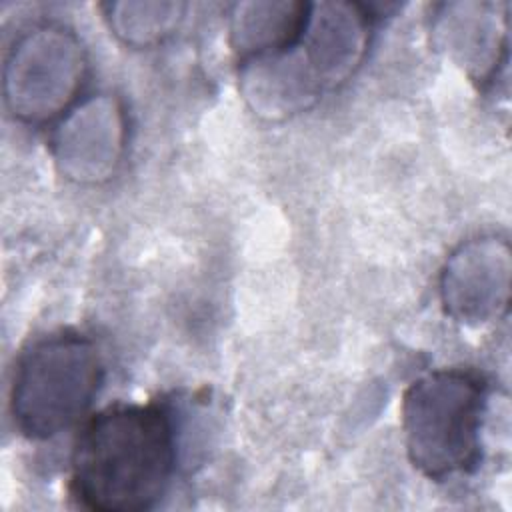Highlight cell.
I'll return each instance as SVG.
<instances>
[{"instance_id": "8", "label": "cell", "mask_w": 512, "mask_h": 512, "mask_svg": "<svg viewBox=\"0 0 512 512\" xmlns=\"http://www.w3.org/2000/svg\"><path fill=\"white\" fill-rule=\"evenodd\" d=\"M432 40L468 76L488 82L506 54V14L492 2H446L436 6Z\"/></svg>"}, {"instance_id": "1", "label": "cell", "mask_w": 512, "mask_h": 512, "mask_svg": "<svg viewBox=\"0 0 512 512\" xmlns=\"http://www.w3.org/2000/svg\"><path fill=\"white\" fill-rule=\"evenodd\" d=\"M176 468V432L156 404H118L82 428L70 468L80 506L96 512H140L166 494Z\"/></svg>"}, {"instance_id": "9", "label": "cell", "mask_w": 512, "mask_h": 512, "mask_svg": "<svg viewBox=\"0 0 512 512\" xmlns=\"http://www.w3.org/2000/svg\"><path fill=\"white\" fill-rule=\"evenodd\" d=\"M308 2L254 0L240 2L230 14V46L238 64L286 52L304 34Z\"/></svg>"}, {"instance_id": "4", "label": "cell", "mask_w": 512, "mask_h": 512, "mask_svg": "<svg viewBox=\"0 0 512 512\" xmlns=\"http://www.w3.org/2000/svg\"><path fill=\"white\" fill-rule=\"evenodd\" d=\"M88 60L80 38L60 24L22 32L8 50L2 94L8 112L24 124L64 116L86 78Z\"/></svg>"}, {"instance_id": "2", "label": "cell", "mask_w": 512, "mask_h": 512, "mask_svg": "<svg viewBox=\"0 0 512 512\" xmlns=\"http://www.w3.org/2000/svg\"><path fill=\"white\" fill-rule=\"evenodd\" d=\"M486 384L470 370L442 368L416 378L402 396V430L412 466L444 480L480 458Z\"/></svg>"}, {"instance_id": "3", "label": "cell", "mask_w": 512, "mask_h": 512, "mask_svg": "<svg viewBox=\"0 0 512 512\" xmlns=\"http://www.w3.org/2000/svg\"><path fill=\"white\" fill-rule=\"evenodd\" d=\"M104 376L96 344L74 332L34 342L16 362L10 412L30 440H48L70 430L90 410Z\"/></svg>"}, {"instance_id": "10", "label": "cell", "mask_w": 512, "mask_h": 512, "mask_svg": "<svg viewBox=\"0 0 512 512\" xmlns=\"http://www.w3.org/2000/svg\"><path fill=\"white\" fill-rule=\"evenodd\" d=\"M102 10L110 30L124 44L144 48L176 32L186 6L182 2H108Z\"/></svg>"}, {"instance_id": "6", "label": "cell", "mask_w": 512, "mask_h": 512, "mask_svg": "<svg viewBox=\"0 0 512 512\" xmlns=\"http://www.w3.org/2000/svg\"><path fill=\"white\" fill-rule=\"evenodd\" d=\"M126 146V116L112 94L70 108L50 138L58 170L78 184H102L116 174Z\"/></svg>"}, {"instance_id": "7", "label": "cell", "mask_w": 512, "mask_h": 512, "mask_svg": "<svg viewBox=\"0 0 512 512\" xmlns=\"http://www.w3.org/2000/svg\"><path fill=\"white\" fill-rule=\"evenodd\" d=\"M370 38V16L360 4H310L302 38L294 46L322 94L346 82L360 66Z\"/></svg>"}, {"instance_id": "5", "label": "cell", "mask_w": 512, "mask_h": 512, "mask_svg": "<svg viewBox=\"0 0 512 512\" xmlns=\"http://www.w3.org/2000/svg\"><path fill=\"white\" fill-rule=\"evenodd\" d=\"M512 254L506 240L478 236L460 244L440 272L444 312L464 326H484L506 314Z\"/></svg>"}]
</instances>
